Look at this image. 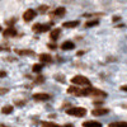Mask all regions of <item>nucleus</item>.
<instances>
[{"mask_svg": "<svg viewBox=\"0 0 127 127\" xmlns=\"http://www.w3.org/2000/svg\"><path fill=\"white\" fill-rule=\"evenodd\" d=\"M1 112H3L4 114H9V113H12V112H13V105H4L3 109H1Z\"/></svg>", "mask_w": 127, "mask_h": 127, "instance_id": "16", "label": "nucleus"}, {"mask_svg": "<svg viewBox=\"0 0 127 127\" xmlns=\"http://www.w3.org/2000/svg\"><path fill=\"white\" fill-rule=\"evenodd\" d=\"M39 60L42 62H52V57L48 54H41L39 55Z\"/></svg>", "mask_w": 127, "mask_h": 127, "instance_id": "10", "label": "nucleus"}, {"mask_svg": "<svg viewBox=\"0 0 127 127\" xmlns=\"http://www.w3.org/2000/svg\"><path fill=\"white\" fill-rule=\"evenodd\" d=\"M109 112V109H107V108H95V109H93V116H104V114H107Z\"/></svg>", "mask_w": 127, "mask_h": 127, "instance_id": "5", "label": "nucleus"}, {"mask_svg": "<svg viewBox=\"0 0 127 127\" xmlns=\"http://www.w3.org/2000/svg\"><path fill=\"white\" fill-rule=\"evenodd\" d=\"M120 19H121L120 17H113V22H118Z\"/></svg>", "mask_w": 127, "mask_h": 127, "instance_id": "27", "label": "nucleus"}, {"mask_svg": "<svg viewBox=\"0 0 127 127\" xmlns=\"http://www.w3.org/2000/svg\"><path fill=\"white\" fill-rule=\"evenodd\" d=\"M0 31H1V27H0Z\"/></svg>", "mask_w": 127, "mask_h": 127, "instance_id": "31", "label": "nucleus"}, {"mask_svg": "<svg viewBox=\"0 0 127 127\" xmlns=\"http://www.w3.org/2000/svg\"><path fill=\"white\" fill-rule=\"evenodd\" d=\"M17 34V31L14 28H8L6 31H4V36L5 37H12V36H15Z\"/></svg>", "mask_w": 127, "mask_h": 127, "instance_id": "13", "label": "nucleus"}, {"mask_svg": "<svg viewBox=\"0 0 127 127\" xmlns=\"http://www.w3.org/2000/svg\"><path fill=\"white\" fill-rule=\"evenodd\" d=\"M48 29H50L48 24H36V26H33V31H36V32H46Z\"/></svg>", "mask_w": 127, "mask_h": 127, "instance_id": "6", "label": "nucleus"}, {"mask_svg": "<svg viewBox=\"0 0 127 127\" xmlns=\"http://www.w3.org/2000/svg\"><path fill=\"white\" fill-rule=\"evenodd\" d=\"M47 9H48V6H47V5H42V6H39V8H38L39 13H45V12H46Z\"/></svg>", "mask_w": 127, "mask_h": 127, "instance_id": "22", "label": "nucleus"}, {"mask_svg": "<svg viewBox=\"0 0 127 127\" xmlns=\"http://www.w3.org/2000/svg\"><path fill=\"white\" fill-rule=\"evenodd\" d=\"M66 112H67V114L75 116V117H84L87 114V109L81 108V107H72V108H69Z\"/></svg>", "mask_w": 127, "mask_h": 127, "instance_id": "1", "label": "nucleus"}, {"mask_svg": "<svg viewBox=\"0 0 127 127\" xmlns=\"http://www.w3.org/2000/svg\"><path fill=\"white\" fill-rule=\"evenodd\" d=\"M61 48H62L64 51L72 50V48H74V42H71V41H66V42H64V43L61 45Z\"/></svg>", "mask_w": 127, "mask_h": 127, "instance_id": "7", "label": "nucleus"}, {"mask_svg": "<svg viewBox=\"0 0 127 127\" xmlns=\"http://www.w3.org/2000/svg\"><path fill=\"white\" fill-rule=\"evenodd\" d=\"M19 55H22V56H32V55H34V52L33 51H29V50H19L17 51Z\"/></svg>", "mask_w": 127, "mask_h": 127, "instance_id": "15", "label": "nucleus"}, {"mask_svg": "<svg viewBox=\"0 0 127 127\" xmlns=\"http://www.w3.org/2000/svg\"><path fill=\"white\" fill-rule=\"evenodd\" d=\"M98 23H99L98 20L94 19V20H90V22H87V23H85V27H93V26H97Z\"/></svg>", "mask_w": 127, "mask_h": 127, "instance_id": "19", "label": "nucleus"}, {"mask_svg": "<svg viewBox=\"0 0 127 127\" xmlns=\"http://www.w3.org/2000/svg\"><path fill=\"white\" fill-rule=\"evenodd\" d=\"M33 99L37 102H46L51 99V95L47 93H37V94H33Z\"/></svg>", "mask_w": 127, "mask_h": 127, "instance_id": "3", "label": "nucleus"}, {"mask_svg": "<svg viewBox=\"0 0 127 127\" xmlns=\"http://www.w3.org/2000/svg\"><path fill=\"white\" fill-rule=\"evenodd\" d=\"M60 33H61V31L59 29V28H55L54 31L51 32V34H50V37H51V39L52 41H56L57 38H59V36H60Z\"/></svg>", "mask_w": 127, "mask_h": 127, "instance_id": "11", "label": "nucleus"}, {"mask_svg": "<svg viewBox=\"0 0 127 127\" xmlns=\"http://www.w3.org/2000/svg\"><path fill=\"white\" fill-rule=\"evenodd\" d=\"M71 83H72V84H75V85H87V87H89V85H90L89 79H88V78H85V76H81V75H76V76H74V78L71 79Z\"/></svg>", "mask_w": 127, "mask_h": 127, "instance_id": "2", "label": "nucleus"}, {"mask_svg": "<svg viewBox=\"0 0 127 127\" xmlns=\"http://www.w3.org/2000/svg\"><path fill=\"white\" fill-rule=\"evenodd\" d=\"M121 90H123V92H127V85H123V87H121Z\"/></svg>", "mask_w": 127, "mask_h": 127, "instance_id": "29", "label": "nucleus"}, {"mask_svg": "<svg viewBox=\"0 0 127 127\" xmlns=\"http://www.w3.org/2000/svg\"><path fill=\"white\" fill-rule=\"evenodd\" d=\"M56 79H57V80H61V83H65V78H64V76H59V75H57Z\"/></svg>", "mask_w": 127, "mask_h": 127, "instance_id": "24", "label": "nucleus"}, {"mask_svg": "<svg viewBox=\"0 0 127 127\" xmlns=\"http://www.w3.org/2000/svg\"><path fill=\"white\" fill-rule=\"evenodd\" d=\"M118 3H121V4H127V0H117Z\"/></svg>", "mask_w": 127, "mask_h": 127, "instance_id": "28", "label": "nucleus"}, {"mask_svg": "<svg viewBox=\"0 0 127 127\" xmlns=\"http://www.w3.org/2000/svg\"><path fill=\"white\" fill-rule=\"evenodd\" d=\"M78 26H79V20H72V22L64 23V27L65 28H74V27H78Z\"/></svg>", "mask_w": 127, "mask_h": 127, "instance_id": "12", "label": "nucleus"}, {"mask_svg": "<svg viewBox=\"0 0 127 127\" xmlns=\"http://www.w3.org/2000/svg\"><path fill=\"white\" fill-rule=\"evenodd\" d=\"M4 76H6V72H4V71H0V78H4Z\"/></svg>", "mask_w": 127, "mask_h": 127, "instance_id": "26", "label": "nucleus"}, {"mask_svg": "<svg viewBox=\"0 0 127 127\" xmlns=\"http://www.w3.org/2000/svg\"><path fill=\"white\" fill-rule=\"evenodd\" d=\"M66 13V10H65V8L64 6H60V8H57L56 10H54V13H52V17H62L64 14Z\"/></svg>", "mask_w": 127, "mask_h": 127, "instance_id": "8", "label": "nucleus"}, {"mask_svg": "<svg viewBox=\"0 0 127 127\" xmlns=\"http://www.w3.org/2000/svg\"><path fill=\"white\" fill-rule=\"evenodd\" d=\"M43 80H45V78H42V76H39V78H37V80H36V81H37V83H42V81H43Z\"/></svg>", "mask_w": 127, "mask_h": 127, "instance_id": "25", "label": "nucleus"}, {"mask_svg": "<svg viewBox=\"0 0 127 127\" xmlns=\"http://www.w3.org/2000/svg\"><path fill=\"white\" fill-rule=\"evenodd\" d=\"M32 70H33L34 72H39V71L42 70V65H41V64H36V65H33Z\"/></svg>", "mask_w": 127, "mask_h": 127, "instance_id": "20", "label": "nucleus"}, {"mask_svg": "<svg viewBox=\"0 0 127 127\" xmlns=\"http://www.w3.org/2000/svg\"><path fill=\"white\" fill-rule=\"evenodd\" d=\"M50 48H56V45H48Z\"/></svg>", "mask_w": 127, "mask_h": 127, "instance_id": "30", "label": "nucleus"}, {"mask_svg": "<svg viewBox=\"0 0 127 127\" xmlns=\"http://www.w3.org/2000/svg\"><path fill=\"white\" fill-rule=\"evenodd\" d=\"M109 127H127V122H123V121L112 122V123H109Z\"/></svg>", "mask_w": 127, "mask_h": 127, "instance_id": "14", "label": "nucleus"}, {"mask_svg": "<svg viewBox=\"0 0 127 127\" xmlns=\"http://www.w3.org/2000/svg\"><path fill=\"white\" fill-rule=\"evenodd\" d=\"M70 3H74V4H79V5H84V4H87L89 0H69Z\"/></svg>", "mask_w": 127, "mask_h": 127, "instance_id": "18", "label": "nucleus"}, {"mask_svg": "<svg viewBox=\"0 0 127 127\" xmlns=\"http://www.w3.org/2000/svg\"><path fill=\"white\" fill-rule=\"evenodd\" d=\"M9 90L6 89V88H0V95H4V94H6Z\"/></svg>", "mask_w": 127, "mask_h": 127, "instance_id": "23", "label": "nucleus"}, {"mask_svg": "<svg viewBox=\"0 0 127 127\" xmlns=\"http://www.w3.org/2000/svg\"><path fill=\"white\" fill-rule=\"evenodd\" d=\"M42 127H62L57 123H54V122H43L42 123Z\"/></svg>", "mask_w": 127, "mask_h": 127, "instance_id": "17", "label": "nucleus"}, {"mask_svg": "<svg viewBox=\"0 0 127 127\" xmlns=\"http://www.w3.org/2000/svg\"><path fill=\"white\" fill-rule=\"evenodd\" d=\"M36 14H37V13L34 12L33 9H28V10H26L24 14H23V19L26 20V22H31V20L34 19Z\"/></svg>", "mask_w": 127, "mask_h": 127, "instance_id": "4", "label": "nucleus"}, {"mask_svg": "<svg viewBox=\"0 0 127 127\" xmlns=\"http://www.w3.org/2000/svg\"><path fill=\"white\" fill-rule=\"evenodd\" d=\"M83 127H102V125L95 121H87V122H83Z\"/></svg>", "mask_w": 127, "mask_h": 127, "instance_id": "9", "label": "nucleus"}, {"mask_svg": "<svg viewBox=\"0 0 127 127\" xmlns=\"http://www.w3.org/2000/svg\"><path fill=\"white\" fill-rule=\"evenodd\" d=\"M112 1H113V0H99V3H100L102 5H104V6L111 5V4H112Z\"/></svg>", "mask_w": 127, "mask_h": 127, "instance_id": "21", "label": "nucleus"}]
</instances>
